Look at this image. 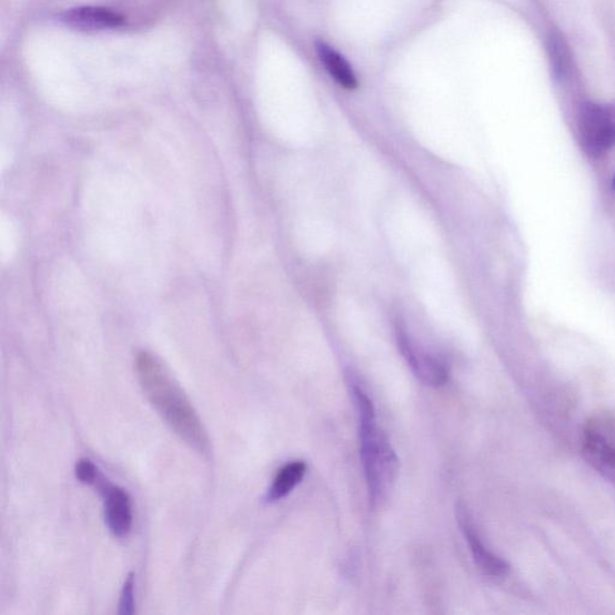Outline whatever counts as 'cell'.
Instances as JSON below:
<instances>
[{
    "label": "cell",
    "instance_id": "cell-1",
    "mask_svg": "<svg viewBox=\"0 0 615 615\" xmlns=\"http://www.w3.org/2000/svg\"><path fill=\"white\" fill-rule=\"evenodd\" d=\"M137 372L145 397L168 426L200 453L210 450L208 432L186 394L163 362L148 351L137 357Z\"/></svg>",
    "mask_w": 615,
    "mask_h": 615
},
{
    "label": "cell",
    "instance_id": "cell-2",
    "mask_svg": "<svg viewBox=\"0 0 615 615\" xmlns=\"http://www.w3.org/2000/svg\"><path fill=\"white\" fill-rule=\"evenodd\" d=\"M360 419L361 458L370 497L374 506L386 500L397 480L400 461L385 433L377 427L375 409L369 394L353 384Z\"/></svg>",
    "mask_w": 615,
    "mask_h": 615
},
{
    "label": "cell",
    "instance_id": "cell-3",
    "mask_svg": "<svg viewBox=\"0 0 615 615\" xmlns=\"http://www.w3.org/2000/svg\"><path fill=\"white\" fill-rule=\"evenodd\" d=\"M582 451L585 461L615 487V416L594 414L584 424Z\"/></svg>",
    "mask_w": 615,
    "mask_h": 615
},
{
    "label": "cell",
    "instance_id": "cell-4",
    "mask_svg": "<svg viewBox=\"0 0 615 615\" xmlns=\"http://www.w3.org/2000/svg\"><path fill=\"white\" fill-rule=\"evenodd\" d=\"M578 133L589 154L609 151L615 145V107L584 102L578 111Z\"/></svg>",
    "mask_w": 615,
    "mask_h": 615
},
{
    "label": "cell",
    "instance_id": "cell-5",
    "mask_svg": "<svg viewBox=\"0 0 615 615\" xmlns=\"http://www.w3.org/2000/svg\"><path fill=\"white\" fill-rule=\"evenodd\" d=\"M99 492L104 496L105 521L110 532L117 537L127 536L133 526V504L129 494L109 482Z\"/></svg>",
    "mask_w": 615,
    "mask_h": 615
},
{
    "label": "cell",
    "instance_id": "cell-6",
    "mask_svg": "<svg viewBox=\"0 0 615 615\" xmlns=\"http://www.w3.org/2000/svg\"><path fill=\"white\" fill-rule=\"evenodd\" d=\"M457 517L467 540L468 547H471L474 561L483 573L494 577L506 575L508 573V565L482 544L471 517H468L467 512L462 505L458 506Z\"/></svg>",
    "mask_w": 615,
    "mask_h": 615
},
{
    "label": "cell",
    "instance_id": "cell-7",
    "mask_svg": "<svg viewBox=\"0 0 615 615\" xmlns=\"http://www.w3.org/2000/svg\"><path fill=\"white\" fill-rule=\"evenodd\" d=\"M400 342L404 357L422 383L434 387L446 384L448 374L441 362L417 350L405 335Z\"/></svg>",
    "mask_w": 615,
    "mask_h": 615
},
{
    "label": "cell",
    "instance_id": "cell-8",
    "mask_svg": "<svg viewBox=\"0 0 615 615\" xmlns=\"http://www.w3.org/2000/svg\"><path fill=\"white\" fill-rule=\"evenodd\" d=\"M62 21L72 28L82 31H105V29L121 28L124 19L121 14L104 8H78L62 14Z\"/></svg>",
    "mask_w": 615,
    "mask_h": 615
},
{
    "label": "cell",
    "instance_id": "cell-9",
    "mask_svg": "<svg viewBox=\"0 0 615 615\" xmlns=\"http://www.w3.org/2000/svg\"><path fill=\"white\" fill-rule=\"evenodd\" d=\"M316 50L320 60L326 67L330 75L346 90L357 88V79L353 68L346 62L345 58L327 46V43L317 41Z\"/></svg>",
    "mask_w": 615,
    "mask_h": 615
},
{
    "label": "cell",
    "instance_id": "cell-10",
    "mask_svg": "<svg viewBox=\"0 0 615 615\" xmlns=\"http://www.w3.org/2000/svg\"><path fill=\"white\" fill-rule=\"evenodd\" d=\"M305 473L306 464L301 461L291 462L283 466L272 482L266 501L275 503L283 500L300 485Z\"/></svg>",
    "mask_w": 615,
    "mask_h": 615
},
{
    "label": "cell",
    "instance_id": "cell-11",
    "mask_svg": "<svg viewBox=\"0 0 615 615\" xmlns=\"http://www.w3.org/2000/svg\"><path fill=\"white\" fill-rule=\"evenodd\" d=\"M547 53L555 80L566 81L573 74V53L559 33L553 32L547 39Z\"/></svg>",
    "mask_w": 615,
    "mask_h": 615
},
{
    "label": "cell",
    "instance_id": "cell-12",
    "mask_svg": "<svg viewBox=\"0 0 615 615\" xmlns=\"http://www.w3.org/2000/svg\"><path fill=\"white\" fill-rule=\"evenodd\" d=\"M75 474L78 480L84 483V485L94 486L98 490L107 482L104 475L100 473L98 466L90 460L79 461L75 467Z\"/></svg>",
    "mask_w": 615,
    "mask_h": 615
},
{
    "label": "cell",
    "instance_id": "cell-13",
    "mask_svg": "<svg viewBox=\"0 0 615 615\" xmlns=\"http://www.w3.org/2000/svg\"><path fill=\"white\" fill-rule=\"evenodd\" d=\"M135 612V576L130 574L124 582L121 602L120 614L131 615Z\"/></svg>",
    "mask_w": 615,
    "mask_h": 615
},
{
    "label": "cell",
    "instance_id": "cell-14",
    "mask_svg": "<svg viewBox=\"0 0 615 615\" xmlns=\"http://www.w3.org/2000/svg\"><path fill=\"white\" fill-rule=\"evenodd\" d=\"M614 188H615V180H614Z\"/></svg>",
    "mask_w": 615,
    "mask_h": 615
}]
</instances>
